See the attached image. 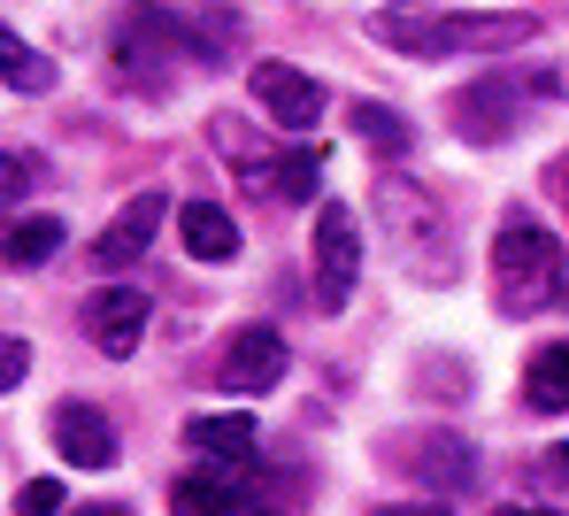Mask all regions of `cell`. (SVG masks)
Masks as SVG:
<instances>
[{"label": "cell", "mask_w": 569, "mask_h": 516, "mask_svg": "<svg viewBox=\"0 0 569 516\" xmlns=\"http://www.w3.org/2000/svg\"><path fill=\"white\" fill-rule=\"evenodd\" d=\"M23 370H31V347H23L16 331H0V394H16V386H23Z\"/></svg>", "instance_id": "obj_24"}, {"label": "cell", "mask_w": 569, "mask_h": 516, "mask_svg": "<svg viewBox=\"0 0 569 516\" xmlns=\"http://www.w3.org/2000/svg\"><path fill=\"white\" fill-rule=\"evenodd\" d=\"M0 78H8L16 93H54V62H47L39 47H23L8 23H0Z\"/></svg>", "instance_id": "obj_18"}, {"label": "cell", "mask_w": 569, "mask_h": 516, "mask_svg": "<svg viewBox=\"0 0 569 516\" xmlns=\"http://www.w3.org/2000/svg\"><path fill=\"white\" fill-rule=\"evenodd\" d=\"M284 363H292V347H284L278 324H239L223 339V386L231 394H270L284 378Z\"/></svg>", "instance_id": "obj_6"}, {"label": "cell", "mask_w": 569, "mask_h": 516, "mask_svg": "<svg viewBox=\"0 0 569 516\" xmlns=\"http://www.w3.org/2000/svg\"><path fill=\"white\" fill-rule=\"evenodd\" d=\"M162 216H178V208L162 201V194H139V201H123V216H116V224H108V231L93 239V270H131V262L154 247Z\"/></svg>", "instance_id": "obj_10"}, {"label": "cell", "mask_w": 569, "mask_h": 516, "mask_svg": "<svg viewBox=\"0 0 569 516\" xmlns=\"http://www.w3.org/2000/svg\"><path fill=\"white\" fill-rule=\"evenodd\" d=\"M562 301H569V286H562Z\"/></svg>", "instance_id": "obj_27"}, {"label": "cell", "mask_w": 569, "mask_h": 516, "mask_svg": "<svg viewBox=\"0 0 569 516\" xmlns=\"http://www.w3.org/2000/svg\"><path fill=\"white\" fill-rule=\"evenodd\" d=\"M547 463H555V478H569V447H555V455H547Z\"/></svg>", "instance_id": "obj_25"}, {"label": "cell", "mask_w": 569, "mask_h": 516, "mask_svg": "<svg viewBox=\"0 0 569 516\" xmlns=\"http://www.w3.org/2000/svg\"><path fill=\"white\" fill-rule=\"evenodd\" d=\"M492 278H500V309H547V301H562V239L547 231V224H531V216H508L500 231H492Z\"/></svg>", "instance_id": "obj_2"}, {"label": "cell", "mask_w": 569, "mask_h": 516, "mask_svg": "<svg viewBox=\"0 0 569 516\" xmlns=\"http://www.w3.org/2000/svg\"><path fill=\"white\" fill-rule=\"evenodd\" d=\"M178 239H186L192 262H231V255H239V224H231L216 201H186L178 208Z\"/></svg>", "instance_id": "obj_14"}, {"label": "cell", "mask_w": 569, "mask_h": 516, "mask_svg": "<svg viewBox=\"0 0 569 516\" xmlns=\"http://www.w3.org/2000/svg\"><path fill=\"white\" fill-rule=\"evenodd\" d=\"M523 401H531L539 416H562L569 409V339H555V347L531 355V370H523Z\"/></svg>", "instance_id": "obj_16"}, {"label": "cell", "mask_w": 569, "mask_h": 516, "mask_svg": "<svg viewBox=\"0 0 569 516\" xmlns=\"http://www.w3.org/2000/svg\"><path fill=\"white\" fill-rule=\"evenodd\" d=\"M186 447L216 455V470H247V463H254V416H247V409L192 416V424H186Z\"/></svg>", "instance_id": "obj_13"}, {"label": "cell", "mask_w": 569, "mask_h": 516, "mask_svg": "<svg viewBox=\"0 0 569 516\" xmlns=\"http://www.w3.org/2000/svg\"><path fill=\"white\" fill-rule=\"evenodd\" d=\"M562 201H569V170H562Z\"/></svg>", "instance_id": "obj_26"}, {"label": "cell", "mask_w": 569, "mask_h": 516, "mask_svg": "<svg viewBox=\"0 0 569 516\" xmlns=\"http://www.w3.org/2000/svg\"><path fill=\"white\" fill-rule=\"evenodd\" d=\"M416 455H423V463H416V478H431V486H447V494L477 478V447H470V439H455V431H423V439H416Z\"/></svg>", "instance_id": "obj_15"}, {"label": "cell", "mask_w": 569, "mask_h": 516, "mask_svg": "<svg viewBox=\"0 0 569 516\" xmlns=\"http://www.w3.org/2000/svg\"><path fill=\"white\" fill-rule=\"evenodd\" d=\"M323 178V155L316 147H278V201H308Z\"/></svg>", "instance_id": "obj_21"}, {"label": "cell", "mask_w": 569, "mask_h": 516, "mask_svg": "<svg viewBox=\"0 0 569 516\" xmlns=\"http://www.w3.org/2000/svg\"><path fill=\"white\" fill-rule=\"evenodd\" d=\"M31 186H39V162L8 147V155H0V208H16L23 194H31Z\"/></svg>", "instance_id": "obj_22"}, {"label": "cell", "mask_w": 569, "mask_h": 516, "mask_svg": "<svg viewBox=\"0 0 569 516\" xmlns=\"http://www.w3.org/2000/svg\"><path fill=\"white\" fill-rule=\"evenodd\" d=\"M54 455L70 470H108L116 463V424L93 409V401H62L54 409Z\"/></svg>", "instance_id": "obj_11"}, {"label": "cell", "mask_w": 569, "mask_h": 516, "mask_svg": "<svg viewBox=\"0 0 569 516\" xmlns=\"http://www.w3.org/2000/svg\"><path fill=\"white\" fill-rule=\"evenodd\" d=\"M208 139H216V155H231V170H239L247 194H278V147H262L239 116H216Z\"/></svg>", "instance_id": "obj_12"}, {"label": "cell", "mask_w": 569, "mask_h": 516, "mask_svg": "<svg viewBox=\"0 0 569 516\" xmlns=\"http://www.w3.org/2000/svg\"><path fill=\"white\" fill-rule=\"evenodd\" d=\"M147 316H154V301L139 294V286H100L93 301H86V331H93L100 355H131L139 339H147Z\"/></svg>", "instance_id": "obj_8"}, {"label": "cell", "mask_w": 569, "mask_h": 516, "mask_svg": "<svg viewBox=\"0 0 569 516\" xmlns=\"http://www.w3.org/2000/svg\"><path fill=\"white\" fill-rule=\"evenodd\" d=\"M523 93H531V86H516V78H477L470 93H455V131H462V139H477V147L508 139V131H516Z\"/></svg>", "instance_id": "obj_9"}, {"label": "cell", "mask_w": 569, "mask_h": 516, "mask_svg": "<svg viewBox=\"0 0 569 516\" xmlns=\"http://www.w3.org/2000/svg\"><path fill=\"white\" fill-rule=\"evenodd\" d=\"M70 494H62V478H31V486H16V509L23 516H47V509H62Z\"/></svg>", "instance_id": "obj_23"}, {"label": "cell", "mask_w": 569, "mask_h": 516, "mask_svg": "<svg viewBox=\"0 0 569 516\" xmlns=\"http://www.w3.org/2000/svg\"><path fill=\"white\" fill-rule=\"evenodd\" d=\"M378 224L385 239H392V255L408 262V278H423V286H447L455 278V239H447V224H439V208L423 186H408V178H378Z\"/></svg>", "instance_id": "obj_3"}, {"label": "cell", "mask_w": 569, "mask_h": 516, "mask_svg": "<svg viewBox=\"0 0 569 516\" xmlns=\"http://www.w3.org/2000/svg\"><path fill=\"white\" fill-rule=\"evenodd\" d=\"M370 31H378V47H392V54L439 62V54H508V47H523L539 23H531V16H431V23L378 16Z\"/></svg>", "instance_id": "obj_1"}, {"label": "cell", "mask_w": 569, "mask_h": 516, "mask_svg": "<svg viewBox=\"0 0 569 516\" xmlns=\"http://www.w3.org/2000/svg\"><path fill=\"white\" fill-rule=\"evenodd\" d=\"M247 86H254V101H262V116H270V123H284V131H316V123H323V86H316V78H308V70H292V62H254V78H247Z\"/></svg>", "instance_id": "obj_7"}, {"label": "cell", "mask_w": 569, "mask_h": 516, "mask_svg": "<svg viewBox=\"0 0 569 516\" xmlns=\"http://www.w3.org/2000/svg\"><path fill=\"white\" fill-rule=\"evenodd\" d=\"M347 123H355L378 155H408V116H392V108H378V101H355V108H347Z\"/></svg>", "instance_id": "obj_20"}, {"label": "cell", "mask_w": 569, "mask_h": 516, "mask_svg": "<svg viewBox=\"0 0 569 516\" xmlns=\"http://www.w3.org/2000/svg\"><path fill=\"white\" fill-rule=\"evenodd\" d=\"M186 54V31L162 16V8H123V23H116V47H108V62H116V78L131 86V93H162L170 86V62Z\"/></svg>", "instance_id": "obj_4"}, {"label": "cell", "mask_w": 569, "mask_h": 516, "mask_svg": "<svg viewBox=\"0 0 569 516\" xmlns=\"http://www.w3.org/2000/svg\"><path fill=\"white\" fill-rule=\"evenodd\" d=\"M362 278V224L347 201L316 208V309H347Z\"/></svg>", "instance_id": "obj_5"}, {"label": "cell", "mask_w": 569, "mask_h": 516, "mask_svg": "<svg viewBox=\"0 0 569 516\" xmlns=\"http://www.w3.org/2000/svg\"><path fill=\"white\" fill-rule=\"evenodd\" d=\"M47 255H62V216H16V224L0 231V262L39 270Z\"/></svg>", "instance_id": "obj_17"}, {"label": "cell", "mask_w": 569, "mask_h": 516, "mask_svg": "<svg viewBox=\"0 0 569 516\" xmlns=\"http://www.w3.org/2000/svg\"><path fill=\"white\" fill-rule=\"evenodd\" d=\"M170 502H178V509H254L262 494H254V486H239V478L223 470V478H178V486H170Z\"/></svg>", "instance_id": "obj_19"}]
</instances>
